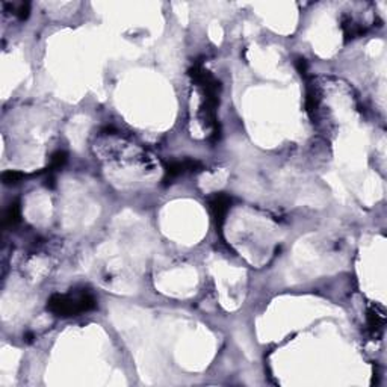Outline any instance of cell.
Returning a JSON list of instances; mask_svg holds the SVG:
<instances>
[{"mask_svg": "<svg viewBox=\"0 0 387 387\" xmlns=\"http://www.w3.org/2000/svg\"><path fill=\"white\" fill-rule=\"evenodd\" d=\"M96 307V298L88 290H81L77 293H55L47 301L49 310L61 318L77 316L94 310Z\"/></svg>", "mask_w": 387, "mask_h": 387, "instance_id": "obj_1", "label": "cell"}, {"mask_svg": "<svg viewBox=\"0 0 387 387\" xmlns=\"http://www.w3.org/2000/svg\"><path fill=\"white\" fill-rule=\"evenodd\" d=\"M230 204H231V200H230V197L225 195V194H215L213 197L209 198V207H210L216 227H221V224L224 222L225 215L230 209Z\"/></svg>", "mask_w": 387, "mask_h": 387, "instance_id": "obj_2", "label": "cell"}, {"mask_svg": "<svg viewBox=\"0 0 387 387\" xmlns=\"http://www.w3.org/2000/svg\"><path fill=\"white\" fill-rule=\"evenodd\" d=\"M201 170V164L198 161H192V159H185V161H176L167 165L165 173H167V179L165 180H173L185 173H192V171H200Z\"/></svg>", "mask_w": 387, "mask_h": 387, "instance_id": "obj_3", "label": "cell"}, {"mask_svg": "<svg viewBox=\"0 0 387 387\" xmlns=\"http://www.w3.org/2000/svg\"><path fill=\"white\" fill-rule=\"evenodd\" d=\"M20 206L18 203H12L9 206V209L6 210L5 213V218H3V227H12L15 225L17 222H20Z\"/></svg>", "mask_w": 387, "mask_h": 387, "instance_id": "obj_4", "label": "cell"}, {"mask_svg": "<svg viewBox=\"0 0 387 387\" xmlns=\"http://www.w3.org/2000/svg\"><path fill=\"white\" fill-rule=\"evenodd\" d=\"M67 162V153L65 151H56L53 156L50 158V165H49V170L50 171H55V170H59L65 165Z\"/></svg>", "mask_w": 387, "mask_h": 387, "instance_id": "obj_5", "label": "cell"}, {"mask_svg": "<svg viewBox=\"0 0 387 387\" xmlns=\"http://www.w3.org/2000/svg\"><path fill=\"white\" fill-rule=\"evenodd\" d=\"M24 177H26V174L21 173V171H5V173L2 174V180H3L5 185L17 183V182L23 180Z\"/></svg>", "mask_w": 387, "mask_h": 387, "instance_id": "obj_6", "label": "cell"}, {"mask_svg": "<svg viewBox=\"0 0 387 387\" xmlns=\"http://www.w3.org/2000/svg\"><path fill=\"white\" fill-rule=\"evenodd\" d=\"M29 11H30V5H29L27 2H26V3L23 2V3H20V5L15 8V12H14V14H15L20 20H26V18L29 17Z\"/></svg>", "mask_w": 387, "mask_h": 387, "instance_id": "obj_7", "label": "cell"}]
</instances>
